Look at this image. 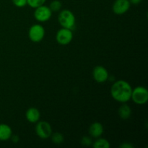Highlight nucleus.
Instances as JSON below:
<instances>
[{"label": "nucleus", "instance_id": "f257e3e1", "mask_svg": "<svg viewBox=\"0 0 148 148\" xmlns=\"http://www.w3.org/2000/svg\"><path fill=\"white\" fill-rule=\"evenodd\" d=\"M132 88L128 82L119 79L113 84L111 88V95L117 102L124 103L131 100Z\"/></svg>", "mask_w": 148, "mask_h": 148}, {"label": "nucleus", "instance_id": "f03ea898", "mask_svg": "<svg viewBox=\"0 0 148 148\" xmlns=\"http://www.w3.org/2000/svg\"><path fill=\"white\" fill-rule=\"evenodd\" d=\"M59 24L62 27L72 30L76 24V18L72 11L69 10H63L60 12L58 17Z\"/></svg>", "mask_w": 148, "mask_h": 148}, {"label": "nucleus", "instance_id": "7ed1b4c3", "mask_svg": "<svg viewBox=\"0 0 148 148\" xmlns=\"http://www.w3.org/2000/svg\"><path fill=\"white\" fill-rule=\"evenodd\" d=\"M131 99L138 105H144L148 101V90L145 87L138 86L132 89Z\"/></svg>", "mask_w": 148, "mask_h": 148}, {"label": "nucleus", "instance_id": "20e7f679", "mask_svg": "<svg viewBox=\"0 0 148 148\" xmlns=\"http://www.w3.org/2000/svg\"><path fill=\"white\" fill-rule=\"evenodd\" d=\"M29 38L34 43H38L45 36V29L41 25L35 24L30 27L28 31Z\"/></svg>", "mask_w": 148, "mask_h": 148}, {"label": "nucleus", "instance_id": "39448f33", "mask_svg": "<svg viewBox=\"0 0 148 148\" xmlns=\"http://www.w3.org/2000/svg\"><path fill=\"white\" fill-rule=\"evenodd\" d=\"M36 133L40 139L46 140L51 137L52 134L51 126L47 121H38L36 126Z\"/></svg>", "mask_w": 148, "mask_h": 148}, {"label": "nucleus", "instance_id": "423d86ee", "mask_svg": "<svg viewBox=\"0 0 148 148\" xmlns=\"http://www.w3.org/2000/svg\"><path fill=\"white\" fill-rule=\"evenodd\" d=\"M52 12L49 7L46 5H41L35 9L34 17L37 21L40 23H44L48 21L51 17Z\"/></svg>", "mask_w": 148, "mask_h": 148}, {"label": "nucleus", "instance_id": "0eeeda50", "mask_svg": "<svg viewBox=\"0 0 148 148\" xmlns=\"http://www.w3.org/2000/svg\"><path fill=\"white\" fill-rule=\"evenodd\" d=\"M72 38H73V33L70 29L62 27L56 33V41L59 44L62 45V46H66L69 44L72 40Z\"/></svg>", "mask_w": 148, "mask_h": 148}, {"label": "nucleus", "instance_id": "6e6552de", "mask_svg": "<svg viewBox=\"0 0 148 148\" xmlns=\"http://www.w3.org/2000/svg\"><path fill=\"white\" fill-rule=\"evenodd\" d=\"M92 77L97 82L103 83L108 80L109 75L108 70L104 66H96L92 71Z\"/></svg>", "mask_w": 148, "mask_h": 148}, {"label": "nucleus", "instance_id": "1a4fd4ad", "mask_svg": "<svg viewBox=\"0 0 148 148\" xmlns=\"http://www.w3.org/2000/svg\"><path fill=\"white\" fill-rule=\"evenodd\" d=\"M130 6L131 4L129 0H116L113 4L112 10L115 14L121 15L130 10Z\"/></svg>", "mask_w": 148, "mask_h": 148}, {"label": "nucleus", "instance_id": "9d476101", "mask_svg": "<svg viewBox=\"0 0 148 148\" xmlns=\"http://www.w3.org/2000/svg\"><path fill=\"white\" fill-rule=\"evenodd\" d=\"M89 134L93 138H98L103 133V127L100 122H94L90 126Z\"/></svg>", "mask_w": 148, "mask_h": 148}, {"label": "nucleus", "instance_id": "9b49d317", "mask_svg": "<svg viewBox=\"0 0 148 148\" xmlns=\"http://www.w3.org/2000/svg\"><path fill=\"white\" fill-rule=\"evenodd\" d=\"M26 119L30 123H37L40 120V113L36 108H29L25 113Z\"/></svg>", "mask_w": 148, "mask_h": 148}, {"label": "nucleus", "instance_id": "f8f14e48", "mask_svg": "<svg viewBox=\"0 0 148 148\" xmlns=\"http://www.w3.org/2000/svg\"><path fill=\"white\" fill-rule=\"evenodd\" d=\"M12 135L11 127L6 124H0V141H7Z\"/></svg>", "mask_w": 148, "mask_h": 148}, {"label": "nucleus", "instance_id": "ddd939ff", "mask_svg": "<svg viewBox=\"0 0 148 148\" xmlns=\"http://www.w3.org/2000/svg\"><path fill=\"white\" fill-rule=\"evenodd\" d=\"M118 113L120 118L124 120H127L131 116L132 109L130 106L127 105L126 103H122V105L119 108Z\"/></svg>", "mask_w": 148, "mask_h": 148}, {"label": "nucleus", "instance_id": "4468645a", "mask_svg": "<svg viewBox=\"0 0 148 148\" xmlns=\"http://www.w3.org/2000/svg\"><path fill=\"white\" fill-rule=\"evenodd\" d=\"M93 147L95 148H110L111 144L107 140L98 137V140L93 143Z\"/></svg>", "mask_w": 148, "mask_h": 148}, {"label": "nucleus", "instance_id": "2eb2a0df", "mask_svg": "<svg viewBox=\"0 0 148 148\" xmlns=\"http://www.w3.org/2000/svg\"><path fill=\"white\" fill-rule=\"evenodd\" d=\"M51 137L52 142L56 145L62 144V143H63L64 140L63 134L59 132H55L53 134H51Z\"/></svg>", "mask_w": 148, "mask_h": 148}, {"label": "nucleus", "instance_id": "dca6fc26", "mask_svg": "<svg viewBox=\"0 0 148 148\" xmlns=\"http://www.w3.org/2000/svg\"><path fill=\"white\" fill-rule=\"evenodd\" d=\"M62 4L60 1L59 0H53L51 2L50 5H49V8L51 10V12H59L62 9Z\"/></svg>", "mask_w": 148, "mask_h": 148}, {"label": "nucleus", "instance_id": "f3484780", "mask_svg": "<svg viewBox=\"0 0 148 148\" xmlns=\"http://www.w3.org/2000/svg\"><path fill=\"white\" fill-rule=\"evenodd\" d=\"M46 0H27V4L32 8H37L40 6L43 5Z\"/></svg>", "mask_w": 148, "mask_h": 148}, {"label": "nucleus", "instance_id": "a211bd4d", "mask_svg": "<svg viewBox=\"0 0 148 148\" xmlns=\"http://www.w3.org/2000/svg\"><path fill=\"white\" fill-rule=\"evenodd\" d=\"M12 1L17 7H24L27 5V0H12Z\"/></svg>", "mask_w": 148, "mask_h": 148}, {"label": "nucleus", "instance_id": "6ab92c4d", "mask_svg": "<svg viewBox=\"0 0 148 148\" xmlns=\"http://www.w3.org/2000/svg\"><path fill=\"white\" fill-rule=\"evenodd\" d=\"M81 144L83 146H86V147H88V146L92 144V140L90 137H88V136H85L82 138L81 140Z\"/></svg>", "mask_w": 148, "mask_h": 148}, {"label": "nucleus", "instance_id": "aec40b11", "mask_svg": "<svg viewBox=\"0 0 148 148\" xmlns=\"http://www.w3.org/2000/svg\"><path fill=\"white\" fill-rule=\"evenodd\" d=\"M120 147L121 148H134V145L130 143H123L120 145Z\"/></svg>", "mask_w": 148, "mask_h": 148}, {"label": "nucleus", "instance_id": "412c9836", "mask_svg": "<svg viewBox=\"0 0 148 148\" xmlns=\"http://www.w3.org/2000/svg\"><path fill=\"white\" fill-rule=\"evenodd\" d=\"M10 139H11L13 143H17L19 142V140H20V137H19L18 135H12Z\"/></svg>", "mask_w": 148, "mask_h": 148}, {"label": "nucleus", "instance_id": "4be33fe9", "mask_svg": "<svg viewBox=\"0 0 148 148\" xmlns=\"http://www.w3.org/2000/svg\"><path fill=\"white\" fill-rule=\"evenodd\" d=\"M130 2V4H133V5H138L139 4H140L142 1V0H129Z\"/></svg>", "mask_w": 148, "mask_h": 148}]
</instances>
